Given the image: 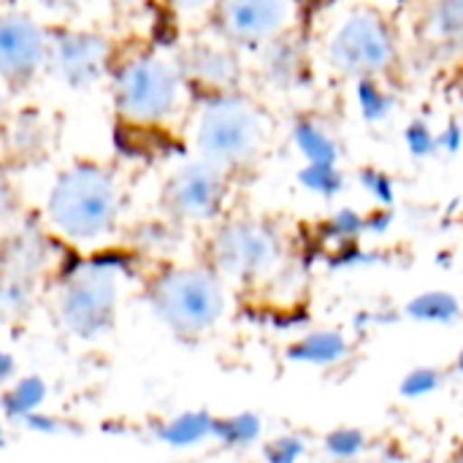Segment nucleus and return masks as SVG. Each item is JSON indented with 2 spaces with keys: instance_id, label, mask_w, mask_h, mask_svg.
<instances>
[{
  "instance_id": "obj_1",
  "label": "nucleus",
  "mask_w": 463,
  "mask_h": 463,
  "mask_svg": "<svg viewBox=\"0 0 463 463\" xmlns=\"http://www.w3.org/2000/svg\"><path fill=\"white\" fill-rule=\"evenodd\" d=\"M125 176L103 160H73L62 165L43 195V231L71 250L98 252L125 225L128 217Z\"/></svg>"
},
{
  "instance_id": "obj_2",
  "label": "nucleus",
  "mask_w": 463,
  "mask_h": 463,
  "mask_svg": "<svg viewBox=\"0 0 463 463\" xmlns=\"http://www.w3.org/2000/svg\"><path fill=\"white\" fill-rule=\"evenodd\" d=\"M182 130L193 157H201L236 179L266 160L277 138V119L260 98L241 87L195 95Z\"/></svg>"
},
{
  "instance_id": "obj_3",
  "label": "nucleus",
  "mask_w": 463,
  "mask_h": 463,
  "mask_svg": "<svg viewBox=\"0 0 463 463\" xmlns=\"http://www.w3.org/2000/svg\"><path fill=\"white\" fill-rule=\"evenodd\" d=\"M402 27L383 3L347 0L323 22L312 54L342 81H388L402 65Z\"/></svg>"
},
{
  "instance_id": "obj_4",
  "label": "nucleus",
  "mask_w": 463,
  "mask_h": 463,
  "mask_svg": "<svg viewBox=\"0 0 463 463\" xmlns=\"http://www.w3.org/2000/svg\"><path fill=\"white\" fill-rule=\"evenodd\" d=\"M109 95L114 114L125 125L144 130L182 125L195 100L176 52L155 46L117 57L109 76Z\"/></svg>"
},
{
  "instance_id": "obj_5",
  "label": "nucleus",
  "mask_w": 463,
  "mask_h": 463,
  "mask_svg": "<svg viewBox=\"0 0 463 463\" xmlns=\"http://www.w3.org/2000/svg\"><path fill=\"white\" fill-rule=\"evenodd\" d=\"M203 263H209L228 288L260 290L293 274V247L274 220L231 212L209 228Z\"/></svg>"
},
{
  "instance_id": "obj_6",
  "label": "nucleus",
  "mask_w": 463,
  "mask_h": 463,
  "mask_svg": "<svg viewBox=\"0 0 463 463\" xmlns=\"http://www.w3.org/2000/svg\"><path fill=\"white\" fill-rule=\"evenodd\" d=\"M228 282L209 263H171L144 288L152 315L179 339H203L228 312Z\"/></svg>"
},
{
  "instance_id": "obj_7",
  "label": "nucleus",
  "mask_w": 463,
  "mask_h": 463,
  "mask_svg": "<svg viewBox=\"0 0 463 463\" xmlns=\"http://www.w3.org/2000/svg\"><path fill=\"white\" fill-rule=\"evenodd\" d=\"M125 290V266L114 255H90L65 266L54 285V315L60 326L79 339L103 336L119 312Z\"/></svg>"
},
{
  "instance_id": "obj_8",
  "label": "nucleus",
  "mask_w": 463,
  "mask_h": 463,
  "mask_svg": "<svg viewBox=\"0 0 463 463\" xmlns=\"http://www.w3.org/2000/svg\"><path fill=\"white\" fill-rule=\"evenodd\" d=\"M57 239L41 228H14L0 241V315L19 317L33 309L38 296L54 285Z\"/></svg>"
},
{
  "instance_id": "obj_9",
  "label": "nucleus",
  "mask_w": 463,
  "mask_h": 463,
  "mask_svg": "<svg viewBox=\"0 0 463 463\" xmlns=\"http://www.w3.org/2000/svg\"><path fill=\"white\" fill-rule=\"evenodd\" d=\"M233 176L201 157H184L160 187V209L179 228H212L231 214Z\"/></svg>"
},
{
  "instance_id": "obj_10",
  "label": "nucleus",
  "mask_w": 463,
  "mask_h": 463,
  "mask_svg": "<svg viewBox=\"0 0 463 463\" xmlns=\"http://www.w3.org/2000/svg\"><path fill=\"white\" fill-rule=\"evenodd\" d=\"M114 41L81 22L49 27L43 79L54 81L68 92H90L109 84L117 62Z\"/></svg>"
},
{
  "instance_id": "obj_11",
  "label": "nucleus",
  "mask_w": 463,
  "mask_h": 463,
  "mask_svg": "<svg viewBox=\"0 0 463 463\" xmlns=\"http://www.w3.org/2000/svg\"><path fill=\"white\" fill-rule=\"evenodd\" d=\"M307 0H217L206 27L244 54L304 33Z\"/></svg>"
},
{
  "instance_id": "obj_12",
  "label": "nucleus",
  "mask_w": 463,
  "mask_h": 463,
  "mask_svg": "<svg viewBox=\"0 0 463 463\" xmlns=\"http://www.w3.org/2000/svg\"><path fill=\"white\" fill-rule=\"evenodd\" d=\"M49 24L16 5H0V84L14 95L43 79Z\"/></svg>"
},
{
  "instance_id": "obj_13",
  "label": "nucleus",
  "mask_w": 463,
  "mask_h": 463,
  "mask_svg": "<svg viewBox=\"0 0 463 463\" xmlns=\"http://www.w3.org/2000/svg\"><path fill=\"white\" fill-rule=\"evenodd\" d=\"M176 60L195 95L241 90L247 81V54L222 41L209 27L195 33L176 49Z\"/></svg>"
},
{
  "instance_id": "obj_14",
  "label": "nucleus",
  "mask_w": 463,
  "mask_h": 463,
  "mask_svg": "<svg viewBox=\"0 0 463 463\" xmlns=\"http://www.w3.org/2000/svg\"><path fill=\"white\" fill-rule=\"evenodd\" d=\"M312 65H315V54L304 33L288 35L282 41H274L247 54V68L255 73V79L269 90H279V92L301 87Z\"/></svg>"
},
{
  "instance_id": "obj_15",
  "label": "nucleus",
  "mask_w": 463,
  "mask_h": 463,
  "mask_svg": "<svg viewBox=\"0 0 463 463\" xmlns=\"http://www.w3.org/2000/svg\"><path fill=\"white\" fill-rule=\"evenodd\" d=\"M415 46L434 62L463 57V0H426L415 16Z\"/></svg>"
},
{
  "instance_id": "obj_16",
  "label": "nucleus",
  "mask_w": 463,
  "mask_h": 463,
  "mask_svg": "<svg viewBox=\"0 0 463 463\" xmlns=\"http://www.w3.org/2000/svg\"><path fill=\"white\" fill-rule=\"evenodd\" d=\"M0 130H3V155L8 157H19V160H30L38 157L41 149L46 146V128L33 119V117H3L0 119Z\"/></svg>"
},
{
  "instance_id": "obj_17",
  "label": "nucleus",
  "mask_w": 463,
  "mask_h": 463,
  "mask_svg": "<svg viewBox=\"0 0 463 463\" xmlns=\"http://www.w3.org/2000/svg\"><path fill=\"white\" fill-rule=\"evenodd\" d=\"M14 3L30 11L33 16H38L41 22H46L49 27H54V24L79 22L95 0H14Z\"/></svg>"
},
{
  "instance_id": "obj_18",
  "label": "nucleus",
  "mask_w": 463,
  "mask_h": 463,
  "mask_svg": "<svg viewBox=\"0 0 463 463\" xmlns=\"http://www.w3.org/2000/svg\"><path fill=\"white\" fill-rule=\"evenodd\" d=\"M43 396H46L43 385H41L35 377H27V380H22V383L14 385V391L8 393V402H5V404H8L11 412L24 415V412H30V410H35V407L43 402Z\"/></svg>"
},
{
  "instance_id": "obj_19",
  "label": "nucleus",
  "mask_w": 463,
  "mask_h": 463,
  "mask_svg": "<svg viewBox=\"0 0 463 463\" xmlns=\"http://www.w3.org/2000/svg\"><path fill=\"white\" fill-rule=\"evenodd\" d=\"M201 429H203V418H195V415H182L176 420H171L165 426V439L176 448H184L190 442H195L201 437Z\"/></svg>"
},
{
  "instance_id": "obj_20",
  "label": "nucleus",
  "mask_w": 463,
  "mask_h": 463,
  "mask_svg": "<svg viewBox=\"0 0 463 463\" xmlns=\"http://www.w3.org/2000/svg\"><path fill=\"white\" fill-rule=\"evenodd\" d=\"M179 19H187V22H193V19H203L206 22V16H209V11L214 8V3L217 0H163Z\"/></svg>"
},
{
  "instance_id": "obj_21",
  "label": "nucleus",
  "mask_w": 463,
  "mask_h": 463,
  "mask_svg": "<svg viewBox=\"0 0 463 463\" xmlns=\"http://www.w3.org/2000/svg\"><path fill=\"white\" fill-rule=\"evenodd\" d=\"M16 214V190L5 174V165L0 163V231L14 222Z\"/></svg>"
},
{
  "instance_id": "obj_22",
  "label": "nucleus",
  "mask_w": 463,
  "mask_h": 463,
  "mask_svg": "<svg viewBox=\"0 0 463 463\" xmlns=\"http://www.w3.org/2000/svg\"><path fill=\"white\" fill-rule=\"evenodd\" d=\"M8 100H11V92L0 84V119L8 114Z\"/></svg>"
},
{
  "instance_id": "obj_23",
  "label": "nucleus",
  "mask_w": 463,
  "mask_h": 463,
  "mask_svg": "<svg viewBox=\"0 0 463 463\" xmlns=\"http://www.w3.org/2000/svg\"><path fill=\"white\" fill-rule=\"evenodd\" d=\"M8 374H11V361H8V355L0 353V383H3Z\"/></svg>"
}]
</instances>
